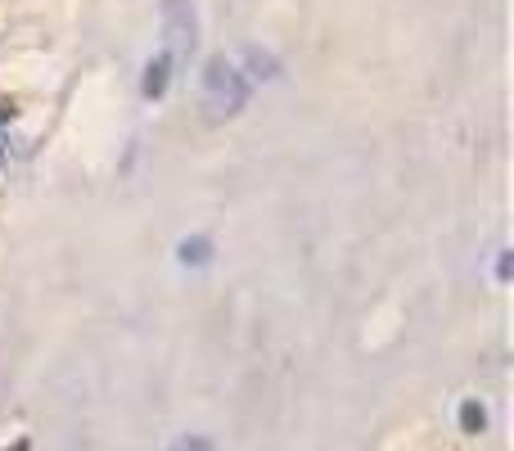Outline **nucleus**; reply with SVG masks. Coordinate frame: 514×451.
<instances>
[{
	"instance_id": "obj_8",
	"label": "nucleus",
	"mask_w": 514,
	"mask_h": 451,
	"mask_svg": "<svg viewBox=\"0 0 514 451\" xmlns=\"http://www.w3.org/2000/svg\"><path fill=\"white\" fill-rule=\"evenodd\" d=\"M496 280H510V249H501L496 258Z\"/></svg>"
},
{
	"instance_id": "obj_1",
	"label": "nucleus",
	"mask_w": 514,
	"mask_h": 451,
	"mask_svg": "<svg viewBox=\"0 0 514 451\" xmlns=\"http://www.w3.org/2000/svg\"><path fill=\"white\" fill-rule=\"evenodd\" d=\"M203 100L212 108V118H235L244 104H249V81L235 64H226L222 55L207 59L203 68Z\"/></svg>"
},
{
	"instance_id": "obj_5",
	"label": "nucleus",
	"mask_w": 514,
	"mask_h": 451,
	"mask_svg": "<svg viewBox=\"0 0 514 451\" xmlns=\"http://www.w3.org/2000/svg\"><path fill=\"white\" fill-rule=\"evenodd\" d=\"M176 258H181V266H203V262H212V244L207 239H181V249H176Z\"/></svg>"
},
{
	"instance_id": "obj_7",
	"label": "nucleus",
	"mask_w": 514,
	"mask_h": 451,
	"mask_svg": "<svg viewBox=\"0 0 514 451\" xmlns=\"http://www.w3.org/2000/svg\"><path fill=\"white\" fill-rule=\"evenodd\" d=\"M171 451H212V443H207V438H181Z\"/></svg>"
},
{
	"instance_id": "obj_3",
	"label": "nucleus",
	"mask_w": 514,
	"mask_h": 451,
	"mask_svg": "<svg viewBox=\"0 0 514 451\" xmlns=\"http://www.w3.org/2000/svg\"><path fill=\"white\" fill-rule=\"evenodd\" d=\"M167 77H171V59H167V55H158V59H149V68H144L140 91L149 95V100H158V95L167 91Z\"/></svg>"
},
{
	"instance_id": "obj_2",
	"label": "nucleus",
	"mask_w": 514,
	"mask_h": 451,
	"mask_svg": "<svg viewBox=\"0 0 514 451\" xmlns=\"http://www.w3.org/2000/svg\"><path fill=\"white\" fill-rule=\"evenodd\" d=\"M163 36H167V59L185 64L199 41V14L190 0H163Z\"/></svg>"
},
{
	"instance_id": "obj_6",
	"label": "nucleus",
	"mask_w": 514,
	"mask_h": 451,
	"mask_svg": "<svg viewBox=\"0 0 514 451\" xmlns=\"http://www.w3.org/2000/svg\"><path fill=\"white\" fill-rule=\"evenodd\" d=\"M460 424H464V433H483L487 416H483V406H479V401H464V406H460Z\"/></svg>"
},
{
	"instance_id": "obj_4",
	"label": "nucleus",
	"mask_w": 514,
	"mask_h": 451,
	"mask_svg": "<svg viewBox=\"0 0 514 451\" xmlns=\"http://www.w3.org/2000/svg\"><path fill=\"white\" fill-rule=\"evenodd\" d=\"M244 59H249V68H253L257 81H275V77H280L275 55H266V50H257V45H249V50H244Z\"/></svg>"
},
{
	"instance_id": "obj_9",
	"label": "nucleus",
	"mask_w": 514,
	"mask_h": 451,
	"mask_svg": "<svg viewBox=\"0 0 514 451\" xmlns=\"http://www.w3.org/2000/svg\"><path fill=\"white\" fill-rule=\"evenodd\" d=\"M14 451H28V443H18V447H14Z\"/></svg>"
}]
</instances>
